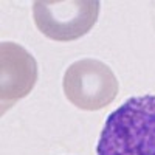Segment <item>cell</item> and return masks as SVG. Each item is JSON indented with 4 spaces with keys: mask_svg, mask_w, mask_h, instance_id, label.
<instances>
[{
    "mask_svg": "<svg viewBox=\"0 0 155 155\" xmlns=\"http://www.w3.org/2000/svg\"><path fill=\"white\" fill-rule=\"evenodd\" d=\"M96 155H155V95L129 98L107 116Z\"/></svg>",
    "mask_w": 155,
    "mask_h": 155,
    "instance_id": "cell-1",
    "label": "cell"
},
{
    "mask_svg": "<svg viewBox=\"0 0 155 155\" xmlns=\"http://www.w3.org/2000/svg\"><path fill=\"white\" fill-rule=\"evenodd\" d=\"M98 0H37L33 17L37 30L51 41L70 42L85 36L98 20Z\"/></svg>",
    "mask_w": 155,
    "mask_h": 155,
    "instance_id": "cell-2",
    "label": "cell"
},
{
    "mask_svg": "<svg viewBox=\"0 0 155 155\" xmlns=\"http://www.w3.org/2000/svg\"><path fill=\"white\" fill-rule=\"evenodd\" d=\"M64 93L81 110H101L115 101L120 84L107 64L85 58L73 62L64 74Z\"/></svg>",
    "mask_w": 155,
    "mask_h": 155,
    "instance_id": "cell-3",
    "label": "cell"
},
{
    "mask_svg": "<svg viewBox=\"0 0 155 155\" xmlns=\"http://www.w3.org/2000/svg\"><path fill=\"white\" fill-rule=\"evenodd\" d=\"M37 81L36 59L14 42L0 45V99L2 112L27 96Z\"/></svg>",
    "mask_w": 155,
    "mask_h": 155,
    "instance_id": "cell-4",
    "label": "cell"
}]
</instances>
